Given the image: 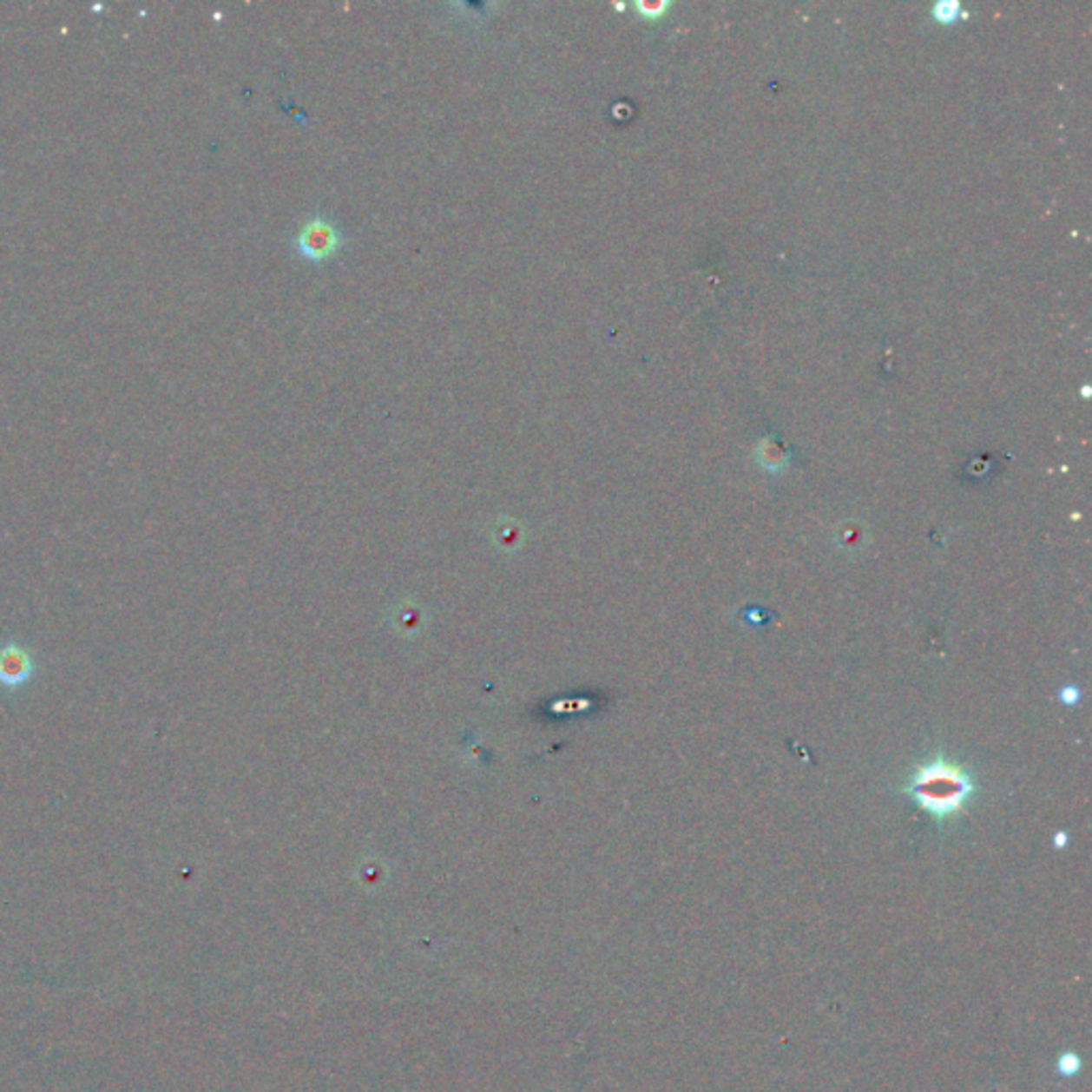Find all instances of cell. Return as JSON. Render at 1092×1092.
I'll return each mask as SVG.
<instances>
[{"label":"cell","mask_w":1092,"mask_h":1092,"mask_svg":"<svg viewBox=\"0 0 1092 1092\" xmlns=\"http://www.w3.org/2000/svg\"><path fill=\"white\" fill-rule=\"evenodd\" d=\"M973 790L975 783L970 781L967 770L947 762L944 758H937L919 766L909 786L905 787V792L918 802V806H922L926 813L935 815L937 819H945L958 813L969 802Z\"/></svg>","instance_id":"obj_1"},{"label":"cell","mask_w":1092,"mask_h":1092,"mask_svg":"<svg viewBox=\"0 0 1092 1092\" xmlns=\"http://www.w3.org/2000/svg\"><path fill=\"white\" fill-rule=\"evenodd\" d=\"M346 241L342 227L331 220L323 212H314L306 218L293 233L291 246L299 259L312 265H323L333 259Z\"/></svg>","instance_id":"obj_2"},{"label":"cell","mask_w":1092,"mask_h":1092,"mask_svg":"<svg viewBox=\"0 0 1092 1092\" xmlns=\"http://www.w3.org/2000/svg\"><path fill=\"white\" fill-rule=\"evenodd\" d=\"M39 674V657L30 642L0 641V692L26 689Z\"/></svg>","instance_id":"obj_3"},{"label":"cell","mask_w":1092,"mask_h":1092,"mask_svg":"<svg viewBox=\"0 0 1092 1092\" xmlns=\"http://www.w3.org/2000/svg\"><path fill=\"white\" fill-rule=\"evenodd\" d=\"M1080 1067H1082L1080 1056H1077V1054H1073V1052L1062 1054V1056L1058 1058V1062H1056L1058 1073H1061L1062 1077H1073L1077 1071H1080Z\"/></svg>","instance_id":"obj_4"},{"label":"cell","mask_w":1092,"mask_h":1092,"mask_svg":"<svg viewBox=\"0 0 1092 1092\" xmlns=\"http://www.w3.org/2000/svg\"><path fill=\"white\" fill-rule=\"evenodd\" d=\"M1061 700H1062V702H1065V704H1069V707H1071V704H1076V702H1077V689H1073V687L1062 689V692H1061Z\"/></svg>","instance_id":"obj_5"}]
</instances>
